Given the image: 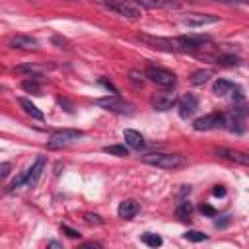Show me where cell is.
I'll list each match as a JSON object with an SVG mask.
<instances>
[{"label":"cell","instance_id":"cell-33","mask_svg":"<svg viewBox=\"0 0 249 249\" xmlns=\"http://www.w3.org/2000/svg\"><path fill=\"white\" fill-rule=\"evenodd\" d=\"M212 195H214V196H224V195H226V189H224L222 185H216V187L212 189Z\"/></svg>","mask_w":249,"mask_h":249},{"label":"cell","instance_id":"cell-23","mask_svg":"<svg viewBox=\"0 0 249 249\" xmlns=\"http://www.w3.org/2000/svg\"><path fill=\"white\" fill-rule=\"evenodd\" d=\"M43 66H37V64H23V66H16V72L19 74H31V76H41L43 74Z\"/></svg>","mask_w":249,"mask_h":249},{"label":"cell","instance_id":"cell-17","mask_svg":"<svg viewBox=\"0 0 249 249\" xmlns=\"http://www.w3.org/2000/svg\"><path fill=\"white\" fill-rule=\"evenodd\" d=\"M18 101H19V105L23 107V111H25L29 117H33V119H37V121H43V117H45V115H43V111H41L35 103H31V101H29V99H25V97H19Z\"/></svg>","mask_w":249,"mask_h":249},{"label":"cell","instance_id":"cell-20","mask_svg":"<svg viewBox=\"0 0 249 249\" xmlns=\"http://www.w3.org/2000/svg\"><path fill=\"white\" fill-rule=\"evenodd\" d=\"M210 78H212V70H208V68L196 70V72L191 74V84H193V86H202V84H206Z\"/></svg>","mask_w":249,"mask_h":249},{"label":"cell","instance_id":"cell-22","mask_svg":"<svg viewBox=\"0 0 249 249\" xmlns=\"http://www.w3.org/2000/svg\"><path fill=\"white\" fill-rule=\"evenodd\" d=\"M142 243L144 245H148V247H160L161 243H163V239L158 235V233H152V231H146V233H142Z\"/></svg>","mask_w":249,"mask_h":249},{"label":"cell","instance_id":"cell-4","mask_svg":"<svg viewBox=\"0 0 249 249\" xmlns=\"http://www.w3.org/2000/svg\"><path fill=\"white\" fill-rule=\"evenodd\" d=\"M144 76L161 88H171L175 84V74L167 68H161V66H148L144 70Z\"/></svg>","mask_w":249,"mask_h":249},{"label":"cell","instance_id":"cell-13","mask_svg":"<svg viewBox=\"0 0 249 249\" xmlns=\"http://www.w3.org/2000/svg\"><path fill=\"white\" fill-rule=\"evenodd\" d=\"M8 47L31 51V49H37V41H35L33 37H29V35H14V37L8 41Z\"/></svg>","mask_w":249,"mask_h":249},{"label":"cell","instance_id":"cell-8","mask_svg":"<svg viewBox=\"0 0 249 249\" xmlns=\"http://www.w3.org/2000/svg\"><path fill=\"white\" fill-rule=\"evenodd\" d=\"M179 21L187 27H202V25L216 23L218 16H212V14H185V16H181Z\"/></svg>","mask_w":249,"mask_h":249},{"label":"cell","instance_id":"cell-35","mask_svg":"<svg viewBox=\"0 0 249 249\" xmlns=\"http://www.w3.org/2000/svg\"><path fill=\"white\" fill-rule=\"evenodd\" d=\"M47 245H49V247H62V245H60V243H58V241H49V243H47Z\"/></svg>","mask_w":249,"mask_h":249},{"label":"cell","instance_id":"cell-19","mask_svg":"<svg viewBox=\"0 0 249 249\" xmlns=\"http://www.w3.org/2000/svg\"><path fill=\"white\" fill-rule=\"evenodd\" d=\"M191 214H193V204L187 202V200H181L179 206L175 208V216H177L181 222H189V220H191Z\"/></svg>","mask_w":249,"mask_h":249},{"label":"cell","instance_id":"cell-6","mask_svg":"<svg viewBox=\"0 0 249 249\" xmlns=\"http://www.w3.org/2000/svg\"><path fill=\"white\" fill-rule=\"evenodd\" d=\"M138 41L146 43L150 49H158V51H165V53H173L177 51L175 41L173 39H165V37H156V35H148V33H138L136 35Z\"/></svg>","mask_w":249,"mask_h":249},{"label":"cell","instance_id":"cell-31","mask_svg":"<svg viewBox=\"0 0 249 249\" xmlns=\"http://www.w3.org/2000/svg\"><path fill=\"white\" fill-rule=\"evenodd\" d=\"M231 97H233V99H237V101H239V99H243V93H241V88H239V86H235V88L231 89Z\"/></svg>","mask_w":249,"mask_h":249},{"label":"cell","instance_id":"cell-24","mask_svg":"<svg viewBox=\"0 0 249 249\" xmlns=\"http://www.w3.org/2000/svg\"><path fill=\"white\" fill-rule=\"evenodd\" d=\"M21 88H23L25 91L39 93V91H41V86H39V76H31V80H23V82H21Z\"/></svg>","mask_w":249,"mask_h":249},{"label":"cell","instance_id":"cell-10","mask_svg":"<svg viewBox=\"0 0 249 249\" xmlns=\"http://www.w3.org/2000/svg\"><path fill=\"white\" fill-rule=\"evenodd\" d=\"M177 105H179V117H181V119H187V117H191V115L198 109V99H196V95H193V93H185V95L177 101Z\"/></svg>","mask_w":249,"mask_h":249},{"label":"cell","instance_id":"cell-14","mask_svg":"<svg viewBox=\"0 0 249 249\" xmlns=\"http://www.w3.org/2000/svg\"><path fill=\"white\" fill-rule=\"evenodd\" d=\"M123 136H124L126 146L132 148V150H140V148L144 146V136H142L138 130H134V128H124Z\"/></svg>","mask_w":249,"mask_h":249},{"label":"cell","instance_id":"cell-2","mask_svg":"<svg viewBox=\"0 0 249 249\" xmlns=\"http://www.w3.org/2000/svg\"><path fill=\"white\" fill-rule=\"evenodd\" d=\"M103 8L119 14V16H124V18H140V6H136L134 2L130 0H97Z\"/></svg>","mask_w":249,"mask_h":249},{"label":"cell","instance_id":"cell-28","mask_svg":"<svg viewBox=\"0 0 249 249\" xmlns=\"http://www.w3.org/2000/svg\"><path fill=\"white\" fill-rule=\"evenodd\" d=\"M60 231H64V233H66L68 237H74V239H76V237H80V233H78L76 230L68 228V226H60Z\"/></svg>","mask_w":249,"mask_h":249},{"label":"cell","instance_id":"cell-30","mask_svg":"<svg viewBox=\"0 0 249 249\" xmlns=\"http://www.w3.org/2000/svg\"><path fill=\"white\" fill-rule=\"evenodd\" d=\"M99 84H101V86H103L105 89H109L111 93H117V88H115V86H113L111 82H107V80H103V78H101V80H99Z\"/></svg>","mask_w":249,"mask_h":249},{"label":"cell","instance_id":"cell-27","mask_svg":"<svg viewBox=\"0 0 249 249\" xmlns=\"http://www.w3.org/2000/svg\"><path fill=\"white\" fill-rule=\"evenodd\" d=\"M84 222L89 224V226H101V224H103L101 216H99V214H93V212H86V214H84Z\"/></svg>","mask_w":249,"mask_h":249},{"label":"cell","instance_id":"cell-12","mask_svg":"<svg viewBox=\"0 0 249 249\" xmlns=\"http://www.w3.org/2000/svg\"><path fill=\"white\" fill-rule=\"evenodd\" d=\"M45 165H47L45 156H37V160H35V161L31 163V167L27 169V187H31V185H35V183L39 181L41 173L45 171Z\"/></svg>","mask_w":249,"mask_h":249},{"label":"cell","instance_id":"cell-32","mask_svg":"<svg viewBox=\"0 0 249 249\" xmlns=\"http://www.w3.org/2000/svg\"><path fill=\"white\" fill-rule=\"evenodd\" d=\"M10 167H12V165H10L8 161H4V163L0 165V175H2V177H8V173H10Z\"/></svg>","mask_w":249,"mask_h":249},{"label":"cell","instance_id":"cell-16","mask_svg":"<svg viewBox=\"0 0 249 249\" xmlns=\"http://www.w3.org/2000/svg\"><path fill=\"white\" fill-rule=\"evenodd\" d=\"M134 2L136 6H142V8H179V2L177 0H130Z\"/></svg>","mask_w":249,"mask_h":249},{"label":"cell","instance_id":"cell-34","mask_svg":"<svg viewBox=\"0 0 249 249\" xmlns=\"http://www.w3.org/2000/svg\"><path fill=\"white\" fill-rule=\"evenodd\" d=\"M228 224H230V218H228V216H224L222 220H216V222H214V226H216V228H226Z\"/></svg>","mask_w":249,"mask_h":249},{"label":"cell","instance_id":"cell-3","mask_svg":"<svg viewBox=\"0 0 249 249\" xmlns=\"http://www.w3.org/2000/svg\"><path fill=\"white\" fill-rule=\"evenodd\" d=\"M82 136H84V132H82V130H76V128H64V130H56V132H53V134H51V138H49L47 146H49L51 150L64 148V146L74 144V142H76V140H80Z\"/></svg>","mask_w":249,"mask_h":249},{"label":"cell","instance_id":"cell-5","mask_svg":"<svg viewBox=\"0 0 249 249\" xmlns=\"http://www.w3.org/2000/svg\"><path fill=\"white\" fill-rule=\"evenodd\" d=\"M95 103L101 105V107H105L107 111H113V113H119V115H132V105L126 103V101H124L121 95H117V93H111V95H107V97H101V99H97Z\"/></svg>","mask_w":249,"mask_h":249},{"label":"cell","instance_id":"cell-11","mask_svg":"<svg viewBox=\"0 0 249 249\" xmlns=\"http://www.w3.org/2000/svg\"><path fill=\"white\" fill-rule=\"evenodd\" d=\"M216 156H220V158H224V160H230V161H233V163H239V165H249V154L239 152V150L216 148Z\"/></svg>","mask_w":249,"mask_h":249},{"label":"cell","instance_id":"cell-21","mask_svg":"<svg viewBox=\"0 0 249 249\" xmlns=\"http://www.w3.org/2000/svg\"><path fill=\"white\" fill-rule=\"evenodd\" d=\"M103 152L105 154H111V156L124 158V156H128V146H124V144H111V146H105Z\"/></svg>","mask_w":249,"mask_h":249},{"label":"cell","instance_id":"cell-29","mask_svg":"<svg viewBox=\"0 0 249 249\" xmlns=\"http://www.w3.org/2000/svg\"><path fill=\"white\" fill-rule=\"evenodd\" d=\"M200 212L206 214V216H216V210L212 206H208V204H200Z\"/></svg>","mask_w":249,"mask_h":249},{"label":"cell","instance_id":"cell-1","mask_svg":"<svg viewBox=\"0 0 249 249\" xmlns=\"http://www.w3.org/2000/svg\"><path fill=\"white\" fill-rule=\"evenodd\" d=\"M140 160H142L144 163H148V165L161 167V169H175V167L183 165L181 156H175V154H163V152H152V154L142 156Z\"/></svg>","mask_w":249,"mask_h":249},{"label":"cell","instance_id":"cell-26","mask_svg":"<svg viewBox=\"0 0 249 249\" xmlns=\"http://www.w3.org/2000/svg\"><path fill=\"white\" fill-rule=\"evenodd\" d=\"M216 62L222 64V66H237L239 64V58L235 54H222V56H218Z\"/></svg>","mask_w":249,"mask_h":249},{"label":"cell","instance_id":"cell-9","mask_svg":"<svg viewBox=\"0 0 249 249\" xmlns=\"http://www.w3.org/2000/svg\"><path fill=\"white\" fill-rule=\"evenodd\" d=\"M177 101H179V97L173 91H161V93L152 95V99H150V103H152V107L156 111H167L173 105H177Z\"/></svg>","mask_w":249,"mask_h":249},{"label":"cell","instance_id":"cell-18","mask_svg":"<svg viewBox=\"0 0 249 249\" xmlns=\"http://www.w3.org/2000/svg\"><path fill=\"white\" fill-rule=\"evenodd\" d=\"M235 88V84L233 82H230V80H224V78H220V80H216L214 82V86H212V91L216 93V95H228V93H231V89Z\"/></svg>","mask_w":249,"mask_h":249},{"label":"cell","instance_id":"cell-7","mask_svg":"<svg viewBox=\"0 0 249 249\" xmlns=\"http://www.w3.org/2000/svg\"><path fill=\"white\" fill-rule=\"evenodd\" d=\"M218 126H224V115L222 113H208V115L198 117L193 123L195 130H212V128H218Z\"/></svg>","mask_w":249,"mask_h":249},{"label":"cell","instance_id":"cell-15","mask_svg":"<svg viewBox=\"0 0 249 249\" xmlns=\"http://www.w3.org/2000/svg\"><path fill=\"white\" fill-rule=\"evenodd\" d=\"M136 212H138V202H136V200H132V198L123 200V202L119 204V208H117V214H119L121 218H124V220L134 218V216H136Z\"/></svg>","mask_w":249,"mask_h":249},{"label":"cell","instance_id":"cell-25","mask_svg":"<svg viewBox=\"0 0 249 249\" xmlns=\"http://www.w3.org/2000/svg\"><path fill=\"white\" fill-rule=\"evenodd\" d=\"M183 237H185L187 241L198 243V241H204V239H206V233H202V231H198V230H189V231L183 233Z\"/></svg>","mask_w":249,"mask_h":249}]
</instances>
